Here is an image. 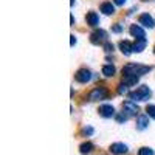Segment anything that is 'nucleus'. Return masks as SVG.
Returning <instances> with one entry per match:
<instances>
[{"mask_svg":"<svg viewBox=\"0 0 155 155\" xmlns=\"http://www.w3.org/2000/svg\"><path fill=\"white\" fill-rule=\"evenodd\" d=\"M150 70H152L150 65H141V64H127V65L123 67L121 71H123V76H124V78H126V76H137V78H140V76L149 73Z\"/></svg>","mask_w":155,"mask_h":155,"instance_id":"nucleus-1","label":"nucleus"},{"mask_svg":"<svg viewBox=\"0 0 155 155\" xmlns=\"http://www.w3.org/2000/svg\"><path fill=\"white\" fill-rule=\"evenodd\" d=\"M152 92H150V88L147 85H140L135 92L132 93H129V96H130V101L137 102V101H147L150 98Z\"/></svg>","mask_w":155,"mask_h":155,"instance_id":"nucleus-2","label":"nucleus"},{"mask_svg":"<svg viewBox=\"0 0 155 155\" xmlns=\"http://www.w3.org/2000/svg\"><path fill=\"white\" fill-rule=\"evenodd\" d=\"M107 96H109V90L106 87H95L88 93L90 101H102V99H107Z\"/></svg>","mask_w":155,"mask_h":155,"instance_id":"nucleus-3","label":"nucleus"},{"mask_svg":"<svg viewBox=\"0 0 155 155\" xmlns=\"http://www.w3.org/2000/svg\"><path fill=\"white\" fill-rule=\"evenodd\" d=\"M90 42L93 45H99V44H106L107 42V31L104 30H95L90 34Z\"/></svg>","mask_w":155,"mask_h":155,"instance_id":"nucleus-4","label":"nucleus"},{"mask_svg":"<svg viewBox=\"0 0 155 155\" xmlns=\"http://www.w3.org/2000/svg\"><path fill=\"white\" fill-rule=\"evenodd\" d=\"M74 79L78 82H81V84H87L90 79H92V71H90L88 68H79L74 74Z\"/></svg>","mask_w":155,"mask_h":155,"instance_id":"nucleus-5","label":"nucleus"},{"mask_svg":"<svg viewBox=\"0 0 155 155\" xmlns=\"http://www.w3.org/2000/svg\"><path fill=\"white\" fill-rule=\"evenodd\" d=\"M123 110H124L123 113H126L127 116H134L140 112L137 102H134V101H124L123 102Z\"/></svg>","mask_w":155,"mask_h":155,"instance_id":"nucleus-6","label":"nucleus"},{"mask_svg":"<svg viewBox=\"0 0 155 155\" xmlns=\"http://www.w3.org/2000/svg\"><path fill=\"white\" fill-rule=\"evenodd\" d=\"M138 22H140V25H143L144 28H153L155 27V20H153V17L149 14V12L141 14L140 19H138Z\"/></svg>","mask_w":155,"mask_h":155,"instance_id":"nucleus-7","label":"nucleus"},{"mask_svg":"<svg viewBox=\"0 0 155 155\" xmlns=\"http://www.w3.org/2000/svg\"><path fill=\"white\" fill-rule=\"evenodd\" d=\"M129 33H130L135 39H146V33H144V30L141 28L140 25H137V23L130 25V28H129Z\"/></svg>","mask_w":155,"mask_h":155,"instance_id":"nucleus-8","label":"nucleus"},{"mask_svg":"<svg viewBox=\"0 0 155 155\" xmlns=\"http://www.w3.org/2000/svg\"><path fill=\"white\" fill-rule=\"evenodd\" d=\"M98 112H99L101 116H104V118H112V116L115 115V109H113V106H110V104H102V106H99Z\"/></svg>","mask_w":155,"mask_h":155,"instance_id":"nucleus-9","label":"nucleus"},{"mask_svg":"<svg viewBox=\"0 0 155 155\" xmlns=\"http://www.w3.org/2000/svg\"><path fill=\"white\" fill-rule=\"evenodd\" d=\"M85 20H87V25H88V27H92V28H96L99 25V16L96 14V12H93V11L87 12Z\"/></svg>","mask_w":155,"mask_h":155,"instance_id":"nucleus-10","label":"nucleus"},{"mask_svg":"<svg viewBox=\"0 0 155 155\" xmlns=\"http://www.w3.org/2000/svg\"><path fill=\"white\" fill-rule=\"evenodd\" d=\"M118 47H120L121 53H123L124 56H130V54L134 53V44H130L129 41H121V42L118 44Z\"/></svg>","mask_w":155,"mask_h":155,"instance_id":"nucleus-11","label":"nucleus"},{"mask_svg":"<svg viewBox=\"0 0 155 155\" xmlns=\"http://www.w3.org/2000/svg\"><path fill=\"white\" fill-rule=\"evenodd\" d=\"M127 146L124 144V143H113L112 146H110V152L113 153V155H123V153H127Z\"/></svg>","mask_w":155,"mask_h":155,"instance_id":"nucleus-12","label":"nucleus"},{"mask_svg":"<svg viewBox=\"0 0 155 155\" xmlns=\"http://www.w3.org/2000/svg\"><path fill=\"white\" fill-rule=\"evenodd\" d=\"M149 126V116L147 115H140L137 118V129L138 130H144Z\"/></svg>","mask_w":155,"mask_h":155,"instance_id":"nucleus-13","label":"nucleus"},{"mask_svg":"<svg viewBox=\"0 0 155 155\" xmlns=\"http://www.w3.org/2000/svg\"><path fill=\"white\" fill-rule=\"evenodd\" d=\"M99 9H101L102 14H106V16H112V14H115V6H113L112 2H104V3L99 6Z\"/></svg>","mask_w":155,"mask_h":155,"instance_id":"nucleus-14","label":"nucleus"},{"mask_svg":"<svg viewBox=\"0 0 155 155\" xmlns=\"http://www.w3.org/2000/svg\"><path fill=\"white\" fill-rule=\"evenodd\" d=\"M147 45V41L146 39H135L134 42V53H141Z\"/></svg>","mask_w":155,"mask_h":155,"instance_id":"nucleus-15","label":"nucleus"},{"mask_svg":"<svg viewBox=\"0 0 155 155\" xmlns=\"http://www.w3.org/2000/svg\"><path fill=\"white\" fill-rule=\"evenodd\" d=\"M115 73H116V68L112 65V64H107V65L102 67V74H104L106 78H112V76H115Z\"/></svg>","mask_w":155,"mask_h":155,"instance_id":"nucleus-16","label":"nucleus"},{"mask_svg":"<svg viewBox=\"0 0 155 155\" xmlns=\"http://www.w3.org/2000/svg\"><path fill=\"white\" fill-rule=\"evenodd\" d=\"M93 143H90V141H87V143H82L81 146H79V152L82 153V155H88L90 152L93 150Z\"/></svg>","mask_w":155,"mask_h":155,"instance_id":"nucleus-17","label":"nucleus"},{"mask_svg":"<svg viewBox=\"0 0 155 155\" xmlns=\"http://www.w3.org/2000/svg\"><path fill=\"white\" fill-rule=\"evenodd\" d=\"M123 82H124L126 85H137V84H138V78H137V76H126Z\"/></svg>","mask_w":155,"mask_h":155,"instance_id":"nucleus-18","label":"nucleus"},{"mask_svg":"<svg viewBox=\"0 0 155 155\" xmlns=\"http://www.w3.org/2000/svg\"><path fill=\"white\" fill-rule=\"evenodd\" d=\"M116 92H118V95H127L129 93V85H126L124 82H121L118 85V88H116Z\"/></svg>","mask_w":155,"mask_h":155,"instance_id":"nucleus-19","label":"nucleus"},{"mask_svg":"<svg viewBox=\"0 0 155 155\" xmlns=\"http://www.w3.org/2000/svg\"><path fill=\"white\" fill-rule=\"evenodd\" d=\"M146 115L155 120V106H153V104H149V106L146 107Z\"/></svg>","mask_w":155,"mask_h":155,"instance_id":"nucleus-20","label":"nucleus"},{"mask_svg":"<svg viewBox=\"0 0 155 155\" xmlns=\"http://www.w3.org/2000/svg\"><path fill=\"white\" fill-rule=\"evenodd\" d=\"M113 50H115V45H113L112 42H106V44H104V51H106L107 54L113 53Z\"/></svg>","mask_w":155,"mask_h":155,"instance_id":"nucleus-21","label":"nucleus"},{"mask_svg":"<svg viewBox=\"0 0 155 155\" xmlns=\"http://www.w3.org/2000/svg\"><path fill=\"white\" fill-rule=\"evenodd\" d=\"M138 155H153V150L150 147H141L138 150Z\"/></svg>","mask_w":155,"mask_h":155,"instance_id":"nucleus-22","label":"nucleus"},{"mask_svg":"<svg viewBox=\"0 0 155 155\" xmlns=\"http://www.w3.org/2000/svg\"><path fill=\"white\" fill-rule=\"evenodd\" d=\"M92 134H93V127L87 126V127H84V129H82V135H85V137H90Z\"/></svg>","mask_w":155,"mask_h":155,"instance_id":"nucleus-23","label":"nucleus"},{"mask_svg":"<svg viewBox=\"0 0 155 155\" xmlns=\"http://www.w3.org/2000/svg\"><path fill=\"white\" fill-rule=\"evenodd\" d=\"M127 118H129V116H127L126 113H120V115H116V121H118V123H124V121H127Z\"/></svg>","mask_w":155,"mask_h":155,"instance_id":"nucleus-24","label":"nucleus"},{"mask_svg":"<svg viewBox=\"0 0 155 155\" xmlns=\"http://www.w3.org/2000/svg\"><path fill=\"white\" fill-rule=\"evenodd\" d=\"M112 31L118 34V33H121V31H123V27H121L120 23H116V25H113V27H112Z\"/></svg>","mask_w":155,"mask_h":155,"instance_id":"nucleus-25","label":"nucleus"},{"mask_svg":"<svg viewBox=\"0 0 155 155\" xmlns=\"http://www.w3.org/2000/svg\"><path fill=\"white\" fill-rule=\"evenodd\" d=\"M126 2H127V0H113V3H115V5H118V6H123Z\"/></svg>","mask_w":155,"mask_h":155,"instance_id":"nucleus-26","label":"nucleus"},{"mask_svg":"<svg viewBox=\"0 0 155 155\" xmlns=\"http://www.w3.org/2000/svg\"><path fill=\"white\" fill-rule=\"evenodd\" d=\"M70 37H71V42H70V44H71V47H73V45L76 44V37H74V36H70Z\"/></svg>","mask_w":155,"mask_h":155,"instance_id":"nucleus-27","label":"nucleus"},{"mask_svg":"<svg viewBox=\"0 0 155 155\" xmlns=\"http://www.w3.org/2000/svg\"><path fill=\"white\" fill-rule=\"evenodd\" d=\"M153 53H155V48H153Z\"/></svg>","mask_w":155,"mask_h":155,"instance_id":"nucleus-28","label":"nucleus"}]
</instances>
